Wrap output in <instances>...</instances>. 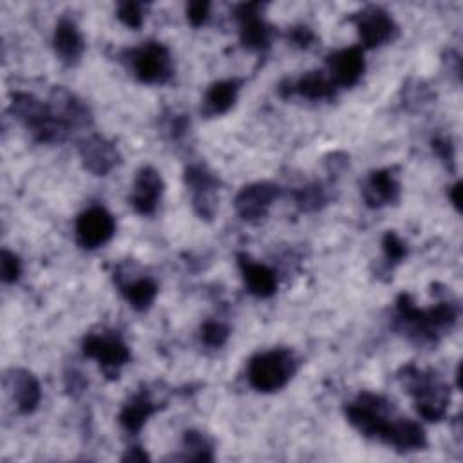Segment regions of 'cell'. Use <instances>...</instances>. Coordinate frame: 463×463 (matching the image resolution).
I'll use <instances>...</instances> for the list:
<instances>
[{
  "label": "cell",
  "instance_id": "obj_3",
  "mask_svg": "<svg viewBox=\"0 0 463 463\" xmlns=\"http://www.w3.org/2000/svg\"><path fill=\"white\" fill-rule=\"evenodd\" d=\"M9 110L38 143H43V145L61 143L71 132L52 114L49 103L38 99L29 92H14L11 96Z\"/></svg>",
  "mask_w": 463,
  "mask_h": 463
},
{
  "label": "cell",
  "instance_id": "obj_14",
  "mask_svg": "<svg viewBox=\"0 0 463 463\" xmlns=\"http://www.w3.org/2000/svg\"><path fill=\"white\" fill-rule=\"evenodd\" d=\"M163 194H165V181L161 174L154 166L145 165L136 172L128 203L136 213L152 215L157 210Z\"/></svg>",
  "mask_w": 463,
  "mask_h": 463
},
{
  "label": "cell",
  "instance_id": "obj_4",
  "mask_svg": "<svg viewBox=\"0 0 463 463\" xmlns=\"http://www.w3.org/2000/svg\"><path fill=\"white\" fill-rule=\"evenodd\" d=\"M298 362L286 347H273L251 356L248 364V382L259 392H277L295 376Z\"/></svg>",
  "mask_w": 463,
  "mask_h": 463
},
{
  "label": "cell",
  "instance_id": "obj_1",
  "mask_svg": "<svg viewBox=\"0 0 463 463\" xmlns=\"http://www.w3.org/2000/svg\"><path fill=\"white\" fill-rule=\"evenodd\" d=\"M458 320V307L454 302L441 300L429 309L414 304L411 295L400 293L396 298L394 327L418 345H434L449 333Z\"/></svg>",
  "mask_w": 463,
  "mask_h": 463
},
{
  "label": "cell",
  "instance_id": "obj_16",
  "mask_svg": "<svg viewBox=\"0 0 463 463\" xmlns=\"http://www.w3.org/2000/svg\"><path fill=\"white\" fill-rule=\"evenodd\" d=\"M49 107L52 114L69 128H83L92 123V112L83 99H80L69 89L58 85L51 90Z\"/></svg>",
  "mask_w": 463,
  "mask_h": 463
},
{
  "label": "cell",
  "instance_id": "obj_7",
  "mask_svg": "<svg viewBox=\"0 0 463 463\" xmlns=\"http://www.w3.org/2000/svg\"><path fill=\"white\" fill-rule=\"evenodd\" d=\"M184 186L192 197V208L199 219L212 221L217 212L219 177L203 163H190L183 172Z\"/></svg>",
  "mask_w": 463,
  "mask_h": 463
},
{
  "label": "cell",
  "instance_id": "obj_11",
  "mask_svg": "<svg viewBox=\"0 0 463 463\" xmlns=\"http://www.w3.org/2000/svg\"><path fill=\"white\" fill-rule=\"evenodd\" d=\"M116 233V221L103 206H90L83 210L74 224L76 242L83 250H96L107 244Z\"/></svg>",
  "mask_w": 463,
  "mask_h": 463
},
{
  "label": "cell",
  "instance_id": "obj_23",
  "mask_svg": "<svg viewBox=\"0 0 463 463\" xmlns=\"http://www.w3.org/2000/svg\"><path fill=\"white\" fill-rule=\"evenodd\" d=\"M159 409V405L156 402L150 400V396L141 391V392H136L132 394L121 407L119 414H118V420H119V425L128 432V434H137L143 425L146 423V420L156 414Z\"/></svg>",
  "mask_w": 463,
  "mask_h": 463
},
{
  "label": "cell",
  "instance_id": "obj_8",
  "mask_svg": "<svg viewBox=\"0 0 463 463\" xmlns=\"http://www.w3.org/2000/svg\"><path fill=\"white\" fill-rule=\"evenodd\" d=\"M85 356L96 360L109 378H118V371L130 360L127 344L116 333H89L81 342Z\"/></svg>",
  "mask_w": 463,
  "mask_h": 463
},
{
  "label": "cell",
  "instance_id": "obj_37",
  "mask_svg": "<svg viewBox=\"0 0 463 463\" xmlns=\"http://www.w3.org/2000/svg\"><path fill=\"white\" fill-rule=\"evenodd\" d=\"M461 181H456L450 188H449V199H450V203H452V206L458 210V212H461Z\"/></svg>",
  "mask_w": 463,
  "mask_h": 463
},
{
  "label": "cell",
  "instance_id": "obj_25",
  "mask_svg": "<svg viewBox=\"0 0 463 463\" xmlns=\"http://www.w3.org/2000/svg\"><path fill=\"white\" fill-rule=\"evenodd\" d=\"M118 288L128 306L139 313L146 311L157 297V284L150 277H139L134 280L118 279Z\"/></svg>",
  "mask_w": 463,
  "mask_h": 463
},
{
  "label": "cell",
  "instance_id": "obj_2",
  "mask_svg": "<svg viewBox=\"0 0 463 463\" xmlns=\"http://www.w3.org/2000/svg\"><path fill=\"white\" fill-rule=\"evenodd\" d=\"M405 391L412 396L416 412L427 421H439L447 416L450 403V391L434 371H423L409 364L398 374Z\"/></svg>",
  "mask_w": 463,
  "mask_h": 463
},
{
  "label": "cell",
  "instance_id": "obj_30",
  "mask_svg": "<svg viewBox=\"0 0 463 463\" xmlns=\"http://www.w3.org/2000/svg\"><path fill=\"white\" fill-rule=\"evenodd\" d=\"M116 16L123 25L130 29H139L145 18L143 5L139 2H119L116 7Z\"/></svg>",
  "mask_w": 463,
  "mask_h": 463
},
{
  "label": "cell",
  "instance_id": "obj_21",
  "mask_svg": "<svg viewBox=\"0 0 463 463\" xmlns=\"http://www.w3.org/2000/svg\"><path fill=\"white\" fill-rule=\"evenodd\" d=\"M383 443L394 447L400 452L423 450L427 447V434L418 421L396 416L391 423L389 434Z\"/></svg>",
  "mask_w": 463,
  "mask_h": 463
},
{
  "label": "cell",
  "instance_id": "obj_29",
  "mask_svg": "<svg viewBox=\"0 0 463 463\" xmlns=\"http://www.w3.org/2000/svg\"><path fill=\"white\" fill-rule=\"evenodd\" d=\"M230 338V327L221 320H206L201 326V342L210 349H221Z\"/></svg>",
  "mask_w": 463,
  "mask_h": 463
},
{
  "label": "cell",
  "instance_id": "obj_12",
  "mask_svg": "<svg viewBox=\"0 0 463 463\" xmlns=\"http://www.w3.org/2000/svg\"><path fill=\"white\" fill-rule=\"evenodd\" d=\"M241 45L248 51H266L271 42V27L262 18V4L244 2L235 7Z\"/></svg>",
  "mask_w": 463,
  "mask_h": 463
},
{
  "label": "cell",
  "instance_id": "obj_33",
  "mask_svg": "<svg viewBox=\"0 0 463 463\" xmlns=\"http://www.w3.org/2000/svg\"><path fill=\"white\" fill-rule=\"evenodd\" d=\"M210 14V2L206 0H195L186 5V20L192 27H201Z\"/></svg>",
  "mask_w": 463,
  "mask_h": 463
},
{
  "label": "cell",
  "instance_id": "obj_35",
  "mask_svg": "<svg viewBox=\"0 0 463 463\" xmlns=\"http://www.w3.org/2000/svg\"><path fill=\"white\" fill-rule=\"evenodd\" d=\"M188 127L190 119L184 114H172L165 123V128L172 139H181L186 134Z\"/></svg>",
  "mask_w": 463,
  "mask_h": 463
},
{
  "label": "cell",
  "instance_id": "obj_20",
  "mask_svg": "<svg viewBox=\"0 0 463 463\" xmlns=\"http://www.w3.org/2000/svg\"><path fill=\"white\" fill-rule=\"evenodd\" d=\"M52 47L56 56L67 67L76 65L85 52V40L74 20L61 16L54 27Z\"/></svg>",
  "mask_w": 463,
  "mask_h": 463
},
{
  "label": "cell",
  "instance_id": "obj_6",
  "mask_svg": "<svg viewBox=\"0 0 463 463\" xmlns=\"http://www.w3.org/2000/svg\"><path fill=\"white\" fill-rule=\"evenodd\" d=\"M130 69L137 81L163 85L174 76L172 54L165 43L146 42L130 51Z\"/></svg>",
  "mask_w": 463,
  "mask_h": 463
},
{
  "label": "cell",
  "instance_id": "obj_31",
  "mask_svg": "<svg viewBox=\"0 0 463 463\" xmlns=\"http://www.w3.org/2000/svg\"><path fill=\"white\" fill-rule=\"evenodd\" d=\"M22 275L20 257L7 248L0 251V277L5 284H14Z\"/></svg>",
  "mask_w": 463,
  "mask_h": 463
},
{
  "label": "cell",
  "instance_id": "obj_34",
  "mask_svg": "<svg viewBox=\"0 0 463 463\" xmlns=\"http://www.w3.org/2000/svg\"><path fill=\"white\" fill-rule=\"evenodd\" d=\"M288 40L298 49H307L315 40V33L307 25H297L288 31Z\"/></svg>",
  "mask_w": 463,
  "mask_h": 463
},
{
  "label": "cell",
  "instance_id": "obj_13",
  "mask_svg": "<svg viewBox=\"0 0 463 463\" xmlns=\"http://www.w3.org/2000/svg\"><path fill=\"white\" fill-rule=\"evenodd\" d=\"M78 154L83 168L94 175H109L121 163L118 146L99 134H90L80 139Z\"/></svg>",
  "mask_w": 463,
  "mask_h": 463
},
{
  "label": "cell",
  "instance_id": "obj_28",
  "mask_svg": "<svg viewBox=\"0 0 463 463\" xmlns=\"http://www.w3.org/2000/svg\"><path fill=\"white\" fill-rule=\"evenodd\" d=\"M382 250H383V257H385L387 268H394L409 253L407 244L400 239V235L396 232H391V230L385 232L383 237H382Z\"/></svg>",
  "mask_w": 463,
  "mask_h": 463
},
{
  "label": "cell",
  "instance_id": "obj_5",
  "mask_svg": "<svg viewBox=\"0 0 463 463\" xmlns=\"http://www.w3.org/2000/svg\"><path fill=\"white\" fill-rule=\"evenodd\" d=\"M347 421L365 438L385 441L391 423L396 418L392 402L380 394L362 392L344 407Z\"/></svg>",
  "mask_w": 463,
  "mask_h": 463
},
{
  "label": "cell",
  "instance_id": "obj_26",
  "mask_svg": "<svg viewBox=\"0 0 463 463\" xmlns=\"http://www.w3.org/2000/svg\"><path fill=\"white\" fill-rule=\"evenodd\" d=\"M183 454L184 461H213V445L206 438V434L199 430H184L183 432Z\"/></svg>",
  "mask_w": 463,
  "mask_h": 463
},
{
  "label": "cell",
  "instance_id": "obj_19",
  "mask_svg": "<svg viewBox=\"0 0 463 463\" xmlns=\"http://www.w3.org/2000/svg\"><path fill=\"white\" fill-rule=\"evenodd\" d=\"M237 264L248 293H251L257 298H269L277 293V273L269 266L255 262L246 253H237Z\"/></svg>",
  "mask_w": 463,
  "mask_h": 463
},
{
  "label": "cell",
  "instance_id": "obj_24",
  "mask_svg": "<svg viewBox=\"0 0 463 463\" xmlns=\"http://www.w3.org/2000/svg\"><path fill=\"white\" fill-rule=\"evenodd\" d=\"M239 90V80H219L212 83L203 99V114L208 118L226 114L235 105Z\"/></svg>",
  "mask_w": 463,
  "mask_h": 463
},
{
  "label": "cell",
  "instance_id": "obj_27",
  "mask_svg": "<svg viewBox=\"0 0 463 463\" xmlns=\"http://www.w3.org/2000/svg\"><path fill=\"white\" fill-rule=\"evenodd\" d=\"M293 195V201H295V206L304 212V213H313V212H318L322 210L327 201H329V195L326 192V188L320 184V183H309V184H304L297 190L291 192Z\"/></svg>",
  "mask_w": 463,
  "mask_h": 463
},
{
  "label": "cell",
  "instance_id": "obj_17",
  "mask_svg": "<svg viewBox=\"0 0 463 463\" xmlns=\"http://www.w3.org/2000/svg\"><path fill=\"white\" fill-rule=\"evenodd\" d=\"M329 78L336 87H353L365 71L364 49L360 45L340 49L327 56Z\"/></svg>",
  "mask_w": 463,
  "mask_h": 463
},
{
  "label": "cell",
  "instance_id": "obj_10",
  "mask_svg": "<svg viewBox=\"0 0 463 463\" xmlns=\"http://www.w3.org/2000/svg\"><path fill=\"white\" fill-rule=\"evenodd\" d=\"M280 195V186L269 181L246 184L233 199L237 215L246 222H260L268 217L271 204Z\"/></svg>",
  "mask_w": 463,
  "mask_h": 463
},
{
  "label": "cell",
  "instance_id": "obj_9",
  "mask_svg": "<svg viewBox=\"0 0 463 463\" xmlns=\"http://www.w3.org/2000/svg\"><path fill=\"white\" fill-rule=\"evenodd\" d=\"M351 22L356 25L360 42L365 49H374L392 42L398 34L394 18L378 5H367L358 13H353Z\"/></svg>",
  "mask_w": 463,
  "mask_h": 463
},
{
  "label": "cell",
  "instance_id": "obj_15",
  "mask_svg": "<svg viewBox=\"0 0 463 463\" xmlns=\"http://www.w3.org/2000/svg\"><path fill=\"white\" fill-rule=\"evenodd\" d=\"M400 181L392 168L373 170L362 183L364 203L373 210L396 204L400 201Z\"/></svg>",
  "mask_w": 463,
  "mask_h": 463
},
{
  "label": "cell",
  "instance_id": "obj_36",
  "mask_svg": "<svg viewBox=\"0 0 463 463\" xmlns=\"http://www.w3.org/2000/svg\"><path fill=\"white\" fill-rule=\"evenodd\" d=\"M148 459H150L148 454L141 447H137V445L128 447L127 452L121 456V461H148Z\"/></svg>",
  "mask_w": 463,
  "mask_h": 463
},
{
  "label": "cell",
  "instance_id": "obj_18",
  "mask_svg": "<svg viewBox=\"0 0 463 463\" xmlns=\"http://www.w3.org/2000/svg\"><path fill=\"white\" fill-rule=\"evenodd\" d=\"M5 385L11 392L13 403L16 405L18 412L22 414H33L40 402H42V387L38 378L22 367L11 369L5 374Z\"/></svg>",
  "mask_w": 463,
  "mask_h": 463
},
{
  "label": "cell",
  "instance_id": "obj_32",
  "mask_svg": "<svg viewBox=\"0 0 463 463\" xmlns=\"http://www.w3.org/2000/svg\"><path fill=\"white\" fill-rule=\"evenodd\" d=\"M432 145V150L434 154L441 159V163L449 168V170H454V165H456V152H454V145H452V139L447 137V136H438L430 141Z\"/></svg>",
  "mask_w": 463,
  "mask_h": 463
},
{
  "label": "cell",
  "instance_id": "obj_22",
  "mask_svg": "<svg viewBox=\"0 0 463 463\" xmlns=\"http://www.w3.org/2000/svg\"><path fill=\"white\" fill-rule=\"evenodd\" d=\"M336 92V85L329 76H326L322 71H307L295 81H288V92L286 96L298 94L300 98L311 99V101H324L333 99Z\"/></svg>",
  "mask_w": 463,
  "mask_h": 463
}]
</instances>
